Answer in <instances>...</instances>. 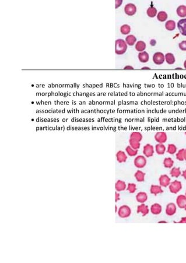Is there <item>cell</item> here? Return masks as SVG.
Instances as JSON below:
<instances>
[{
    "label": "cell",
    "instance_id": "18",
    "mask_svg": "<svg viewBox=\"0 0 186 263\" xmlns=\"http://www.w3.org/2000/svg\"><path fill=\"white\" fill-rule=\"evenodd\" d=\"M148 200V195L145 192H138L136 195V200L138 202H140L141 204H143L146 202Z\"/></svg>",
    "mask_w": 186,
    "mask_h": 263
},
{
    "label": "cell",
    "instance_id": "52",
    "mask_svg": "<svg viewBox=\"0 0 186 263\" xmlns=\"http://www.w3.org/2000/svg\"><path fill=\"white\" fill-rule=\"evenodd\" d=\"M185 134H186V132H185Z\"/></svg>",
    "mask_w": 186,
    "mask_h": 263
},
{
    "label": "cell",
    "instance_id": "2",
    "mask_svg": "<svg viewBox=\"0 0 186 263\" xmlns=\"http://www.w3.org/2000/svg\"><path fill=\"white\" fill-rule=\"evenodd\" d=\"M118 215L121 218H128L131 214V210L127 205H123L121 206L117 211Z\"/></svg>",
    "mask_w": 186,
    "mask_h": 263
},
{
    "label": "cell",
    "instance_id": "11",
    "mask_svg": "<svg viewBox=\"0 0 186 263\" xmlns=\"http://www.w3.org/2000/svg\"><path fill=\"white\" fill-rule=\"evenodd\" d=\"M177 208L176 205L174 203H169L166 205V214L167 216H173L176 213Z\"/></svg>",
    "mask_w": 186,
    "mask_h": 263
},
{
    "label": "cell",
    "instance_id": "8",
    "mask_svg": "<svg viewBox=\"0 0 186 263\" xmlns=\"http://www.w3.org/2000/svg\"><path fill=\"white\" fill-rule=\"evenodd\" d=\"M154 138H155V141L158 143L164 144L167 141V134L165 132H157L155 134Z\"/></svg>",
    "mask_w": 186,
    "mask_h": 263
},
{
    "label": "cell",
    "instance_id": "39",
    "mask_svg": "<svg viewBox=\"0 0 186 263\" xmlns=\"http://www.w3.org/2000/svg\"><path fill=\"white\" fill-rule=\"evenodd\" d=\"M123 0H116V5H115V8L116 9H117L118 8H119L123 4Z\"/></svg>",
    "mask_w": 186,
    "mask_h": 263
},
{
    "label": "cell",
    "instance_id": "3",
    "mask_svg": "<svg viewBox=\"0 0 186 263\" xmlns=\"http://www.w3.org/2000/svg\"><path fill=\"white\" fill-rule=\"evenodd\" d=\"M134 163L135 166L138 169L144 168L147 163L146 158L143 155H138L134 159Z\"/></svg>",
    "mask_w": 186,
    "mask_h": 263
},
{
    "label": "cell",
    "instance_id": "23",
    "mask_svg": "<svg viewBox=\"0 0 186 263\" xmlns=\"http://www.w3.org/2000/svg\"><path fill=\"white\" fill-rule=\"evenodd\" d=\"M177 15L180 18L186 17V6L184 5H181L178 6L176 10Z\"/></svg>",
    "mask_w": 186,
    "mask_h": 263
},
{
    "label": "cell",
    "instance_id": "43",
    "mask_svg": "<svg viewBox=\"0 0 186 263\" xmlns=\"http://www.w3.org/2000/svg\"><path fill=\"white\" fill-rule=\"evenodd\" d=\"M124 70H134V67L131 65H126L124 67Z\"/></svg>",
    "mask_w": 186,
    "mask_h": 263
},
{
    "label": "cell",
    "instance_id": "12",
    "mask_svg": "<svg viewBox=\"0 0 186 263\" xmlns=\"http://www.w3.org/2000/svg\"><path fill=\"white\" fill-rule=\"evenodd\" d=\"M116 159H117V162L120 163L126 162L127 159H128L127 154L125 153V152L123 151H118L116 153Z\"/></svg>",
    "mask_w": 186,
    "mask_h": 263
},
{
    "label": "cell",
    "instance_id": "10",
    "mask_svg": "<svg viewBox=\"0 0 186 263\" xmlns=\"http://www.w3.org/2000/svg\"><path fill=\"white\" fill-rule=\"evenodd\" d=\"M170 178L167 174L161 175L159 179V182L160 186L167 187L170 184Z\"/></svg>",
    "mask_w": 186,
    "mask_h": 263
},
{
    "label": "cell",
    "instance_id": "45",
    "mask_svg": "<svg viewBox=\"0 0 186 263\" xmlns=\"http://www.w3.org/2000/svg\"><path fill=\"white\" fill-rule=\"evenodd\" d=\"M141 70H151V68L150 67H142L141 68Z\"/></svg>",
    "mask_w": 186,
    "mask_h": 263
},
{
    "label": "cell",
    "instance_id": "5",
    "mask_svg": "<svg viewBox=\"0 0 186 263\" xmlns=\"http://www.w3.org/2000/svg\"><path fill=\"white\" fill-rule=\"evenodd\" d=\"M169 190L170 192L173 194H177L182 189V184L180 181L175 180L173 182L170 183L169 186Z\"/></svg>",
    "mask_w": 186,
    "mask_h": 263
},
{
    "label": "cell",
    "instance_id": "1",
    "mask_svg": "<svg viewBox=\"0 0 186 263\" xmlns=\"http://www.w3.org/2000/svg\"><path fill=\"white\" fill-rule=\"evenodd\" d=\"M128 44L122 39H117L115 42V53L117 55H123L127 50Z\"/></svg>",
    "mask_w": 186,
    "mask_h": 263
},
{
    "label": "cell",
    "instance_id": "25",
    "mask_svg": "<svg viewBox=\"0 0 186 263\" xmlns=\"http://www.w3.org/2000/svg\"><path fill=\"white\" fill-rule=\"evenodd\" d=\"M145 173L141 171H137L135 173V178L138 182H144L145 181Z\"/></svg>",
    "mask_w": 186,
    "mask_h": 263
},
{
    "label": "cell",
    "instance_id": "27",
    "mask_svg": "<svg viewBox=\"0 0 186 263\" xmlns=\"http://www.w3.org/2000/svg\"><path fill=\"white\" fill-rule=\"evenodd\" d=\"M176 22L173 20H167L165 25L166 29L169 31H174L176 28Z\"/></svg>",
    "mask_w": 186,
    "mask_h": 263
},
{
    "label": "cell",
    "instance_id": "34",
    "mask_svg": "<svg viewBox=\"0 0 186 263\" xmlns=\"http://www.w3.org/2000/svg\"><path fill=\"white\" fill-rule=\"evenodd\" d=\"M177 151V147L173 144H170L168 145L167 148V152L170 155H174L176 153Z\"/></svg>",
    "mask_w": 186,
    "mask_h": 263
},
{
    "label": "cell",
    "instance_id": "41",
    "mask_svg": "<svg viewBox=\"0 0 186 263\" xmlns=\"http://www.w3.org/2000/svg\"><path fill=\"white\" fill-rule=\"evenodd\" d=\"M150 45L152 46H155L156 44V41H155V39H151L150 41Z\"/></svg>",
    "mask_w": 186,
    "mask_h": 263
},
{
    "label": "cell",
    "instance_id": "36",
    "mask_svg": "<svg viewBox=\"0 0 186 263\" xmlns=\"http://www.w3.org/2000/svg\"><path fill=\"white\" fill-rule=\"evenodd\" d=\"M184 151L185 149H181L176 153V159L179 161H184Z\"/></svg>",
    "mask_w": 186,
    "mask_h": 263
},
{
    "label": "cell",
    "instance_id": "37",
    "mask_svg": "<svg viewBox=\"0 0 186 263\" xmlns=\"http://www.w3.org/2000/svg\"><path fill=\"white\" fill-rule=\"evenodd\" d=\"M126 189L130 193L133 194L136 190V184L135 183H130L128 184Z\"/></svg>",
    "mask_w": 186,
    "mask_h": 263
},
{
    "label": "cell",
    "instance_id": "22",
    "mask_svg": "<svg viewBox=\"0 0 186 263\" xmlns=\"http://www.w3.org/2000/svg\"><path fill=\"white\" fill-rule=\"evenodd\" d=\"M165 61L169 65H173L176 62V59L174 54L172 53H167L165 55Z\"/></svg>",
    "mask_w": 186,
    "mask_h": 263
},
{
    "label": "cell",
    "instance_id": "28",
    "mask_svg": "<svg viewBox=\"0 0 186 263\" xmlns=\"http://www.w3.org/2000/svg\"><path fill=\"white\" fill-rule=\"evenodd\" d=\"M125 152H126V153L129 156L133 157V156H135L137 155L138 152V150H134L132 147H131L130 145H128L125 148Z\"/></svg>",
    "mask_w": 186,
    "mask_h": 263
},
{
    "label": "cell",
    "instance_id": "44",
    "mask_svg": "<svg viewBox=\"0 0 186 263\" xmlns=\"http://www.w3.org/2000/svg\"><path fill=\"white\" fill-rule=\"evenodd\" d=\"M182 176L184 178V179H186V169L185 171H184L183 173H182Z\"/></svg>",
    "mask_w": 186,
    "mask_h": 263
},
{
    "label": "cell",
    "instance_id": "20",
    "mask_svg": "<svg viewBox=\"0 0 186 263\" xmlns=\"http://www.w3.org/2000/svg\"><path fill=\"white\" fill-rule=\"evenodd\" d=\"M135 50L140 52H142L145 50L146 48V44L145 41H136V43L135 44Z\"/></svg>",
    "mask_w": 186,
    "mask_h": 263
},
{
    "label": "cell",
    "instance_id": "32",
    "mask_svg": "<svg viewBox=\"0 0 186 263\" xmlns=\"http://www.w3.org/2000/svg\"><path fill=\"white\" fill-rule=\"evenodd\" d=\"M170 174L172 176V177L177 178V177H178L182 174V172H181L180 168H176V167H175V168H173L171 169L170 172Z\"/></svg>",
    "mask_w": 186,
    "mask_h": 263
},
{
    "label": "cell",
    "instance_id": "46",
    "mask_svg": "<svg viewBox=\"0 0 186 263\" xmlns=\"http://www.w3.org/2000/svg\"><path fill=\"white\" fill-rule=\"evenodd\" d=\"M183 65H184V68H185L186 70V60L184 62V64H183Z\"/></svg>",
    "mask_w": 186,
    "mask_h": 263
},
{
    "label": "cell",
    "instance_id": "21",
    "mask_svg": "<svg viewBox=\"0 0 186 263\" xmlns=\"http://www.w3.org/2000/svg\"><path fill=\"white\" fill-rule=\"evenodd\" d=\"M150 192L154 194L156 196L158 194H161L164 192V190L162 189V186L158 185H152L150 188Z\"/></svg>",
    "mask_w": 186,
    "mask_h": 263
},
{
    "label": "cell",
    "instance_id": "40",
    "mask_svg": "<svg viewBox=\"0 0 186 263\" xmlns=\"http://www.w3.org/2000/svg\"><path fill=\"white\" fill-rule=\"evenodd\" d=\"M120 195L117 192H115V201L117 202L118 201H119L120 200Z\"/></svg>",
    "mask_w": 186,
    "mask_h": 263
},
{
    "label": "cell",
    "instance_id": "29",
    "mask_svg": "<svg viewBox=\"0 0 186 263\" xmlns=\"http://www.w3.org/2000/svg\"><path fill=\"white\" fill-rule=\"evenodd\" d=\"M168 18L167 14L165 11H160L157 14V19L158 20L161 22H164L167 20Z\"/></svg>",
    "mask_w": 186,
    "mask_h": 263
},
{
    "label": "cell",
    "instance_id": "17",
    "mask_svg": "<svg viewBox=\"0 0 186 263\" xmlns=\"http://www.w3.org/2000/svg\"><path fill=\"white\" fill-rule=\"evenodd\" d=\"M151 212L155 215H159L160 213H162V206L158 203H155L151 207Z\"/></svg>",
    "mask_w": 186,
    "mask_h": 263
},
{
    "label": "cell",
    "instance_id": "16",
    "mask_svg": "<svg viewBox=\"0 0 186 263\" xmlns=\"http://www.w3.org/2000/svg\"><path fill=\"white\" fill-rule=\"evenodd\" d=\"M126 189H127V185L125 184V182L124 181L121 180H118L116 183L115 189H116V192H121L124 191Z\"/></svg>",
    "mask_w": 186,
    "mask_h": 263
},
{
    "label": "cell",
    "instance_id": "19",
    "mask_svg": "<svg viewBox=\"0 0 186 263\" xmlns=\"http://www.w3.org/2000/svg\"><path fill=\"white\" fill-rule=\"evenodd\" d=\"M155 151L156 153L159 155H164L166 150L165 145L164 144H160L158 143L155 145Z\"/></svg>",
    "mask_w": 186,
    "mask_h": 263
},
{
    "label": "cell",
    "instance_id": "26",
    "mask_svg": "<svg viewBox=\"0 0 186 263\" xmlns=\"http://www.w3.org/2000/svg\"><path fill=\"white\" fill-rule=\"evenodd\" d=\"M125 42L130 46H133L136 43V38L133 35H129L125 38Z\"/></svg>",
    "mask_w": 186,
    "mask_h": 263
},
{
    "label": "cell",
    "instance_id": "51",
    "mask_svg": "<svg viewBox=\"0 0 186 263\" xmlns=\"http://www.w3.org/2000/svg\"><path fill=\"white\" fill-rule=\"evenodd\" d=\"M184 209H185V210L186 211V206L185 207V208H184Z\"/></svg>",
    "mask_w": 186,
    "mask_h": 263
},
{
    "label": "cell",
    "instance_id": "48",
    "mask_svg": "<svg viewBox=\"0 0 186 263\" xmlns=\"http://www.w3.org/2000/svg\"><path fill=\"white\" fill-rule=\"evenodd\" d=\"M184 160L186 161V149H185V151H184Z\"/></svg>",
    "mask_w": 186,
    "mask_h": 263
},
{
    "label": "cell",
    "instance_id": "31",
    "mask_svg": "<svg viewBox=\"0 0 186 263\" xmlns=\"http://www.w3.org/2000/svg\"><path fill=\"white\" fill-rule=\"evenodd\" d=\"M174 161L171 158H165L164 160V165L165 168H172L173 166Z\"/></svg>",
    "mask_w": 186,
    "mask_h": 263
},
{
    "label": "cell",
    "instance_id": "33",
    "mask_svg": "<svg viewBox=\"0 0 186 263\" xmlns=\"http://www.w3.org/2000/svg\"><path fill=\"white\" fill-rule=\"evenodd\" d=\"M131 32V27L127 24H124L120 28V32L122 35H128Z\"/></svg>",
    "mask_w": 186,
    "mask_h": 263
},
{
    "label": "cell",
    "instance_id": "53",
    "mask_svg": "<svg viewBox=\"0 0 186 263\" xmlns=\"http://www.w3.org/2000/svg\"></svg>",
    "mask_w": 186,
    "mask_h": 263
},
{
    "label": "cell",
    "instance_id": "6",
    "mask_svg": "<svg viewBox=\"0 0 186 263\" xmlns=\"http://www.w3.org/2000/svg\"><path fill=\"white\" fill-rule=\"evenodd\" d=\"M155 152V149L152 145L147 144L143 148V154L146 158L152 157Z\"/></svg>",
    "mask_w": 186,
    "mask_h": 263
},
{
    "label": "cell",
    "instance_id": "35",
    "mask_svg": "<svg viewBox=\"0 0 186 263\" xmlns=\"http://www.w3.org/2000/svg\"><path fill=\"white\" fill-rule=\"evenodd\" d=\"M129 144H130L129 145L131 147H132L133 149L136 150H138L141 147L140 142L137 141H135V140H132V139L129 140Z\"/></svg>",
    "mask_w": 186,
    "mask_h": 263
},
{
    "label": "cell",
    "instance_id": "42",
    "mask_svg": "<svg viewBox=\"0 0 186 263\" xmlns=\"http://www.w3.org/2000/svg\"><path fill=\"white\" fill-rule=\"evenodd\" d=\"M177 223H186V216L182 218L181 220Z\"/></svg>",
    "mask_w": 186,
    "mask_h": 263
},
{
    "label": "cell",
    "instance_id": "47",
    "mask_svg": "<svg viewBox=\"0 0 186 263\" xmlns=\"http://www.w3.org/2000/svg\"><path fill=\"white\" fill-rule=\"evenodd\" d=\"M115 211H116V213H117V211H118V209H117V207L116 205L115 206Z\"/></svg>",
    "mask_w": 186,
    "mask_h": 263
},
{
    "label": "cell",
    "instance_id": "15",
    "mask_svg": "<svg viewBox=\"0 0 186 263\" xmlns=\"http://www.w3.org/2000/svg\"><path fill=\"white\" fill-rule=\"evenodd\" d=\"M138 59L139 61L142 63H146L149 60V55L148 52L144 51L142 52H140L138 54Z\"/></svg>",
    "mask_w": 186,
    "mask_h": 263
},
{
    "label": "cell",
    "instance_id": "14",
    "mask_svg": "<svg viewBox=\"0 0 186 263\" xmlns=\"http://www.w3.org/2000/svg\"><path fill=\"white\" fill-rule=\"evenodd\" d=\"M149 212V210L148 207L147 205H146L144 203L141 204V205H140L137 207L136 213H142V216H146L147 214H148Z\"/></svg>",
    "mask_w": 186,
    "mask_h": 263
},
{
    "label": "cell",
    "instance_id": "13",
    "mask_svg": "<svg viewBox=\"0 0 186 263\" xmlns=\"http://www.w3.org/2000/svg\"><path fill=\"white\" fill-rule=\"evenodd\" d=\"M176 204L180 208H184L186 206V196L180 195L176 198Z\"/></svg>",
    "mask_w": 186,
    "mask_h": 263
},
{
    "label": "cell",
    "instance_id": "49",
    "mask_svg": "<svg viewBox=\"0 0 186 263\" xmlns=\"http://www.w3.org/2000/svg\"><path fill=\"white\" fill-rule=\"evenodd\" d=\"M159 223H167V222H166V221H159Z\"/></svg>",
    "mask_w": 186,
    "mask_h": 263
},
{
    "label": "cell",
    "instance_id": "9",
    "mask_svg": "<svg viewBox=\"0 0 186 263\" xmlns=\"http://www.w3.org/2000/svg\"><path fill=\"white\" fill-rule=\"evenodd\" d=\"M177 28L182 35L186 36V18L181 19L177 23Z\"/></svg>",
    "mask_w": 186,
    "mask_h": 263
},
{
    "label": "cell",
    "instance_id": "7",
    "mask_svg": "<svg viewBox=\"0 0 186 263\" xmlns=\"http://www.w3.org/2000/svg\"><path fill=\"white\" fill-rule=\"evenodd\" d=\"M136 7L133 3H128L124 7V12L128 16H133L136 12Z\"/></svg>",
    "mask_w": 186,
    "mask_h": 263
},
{
    "label": "cell",
    "instance_id": "30",
    "mask_svg": "<svg viewBox=\"0 0 186 263\" xmlns=\"http://www.w3.org/2000/svg\"><path fill=\"white\" fill-rule=\"evenodd\" d=\"M146 14L150 18H154L158 14L157 9L154 7H151L146 11Z\"/></svg>",
    "mask_w": 186,
    "mask_h": 263
},
{
    "label": "cell",
    "instance_id": "38",
    "mask_svg": "<svg viewBox=\"0 0 186 263\" xmlns=\"http://www.w3.org/2000/svg\"><path fill=\"white\" fill-rule=\"evenodd\" d=\"M178 47L181 50L186 51V41H182L179 43Z\"/></svg>",
    "mask_w": 186,
    "mask_h": 263
},
{
    "label": "cell",
    "instance_id": "50",
    "mask_svg": "<svg viewBox=\"0 0 186 263\" xmlns=\"http://www.w3.org/2000/svg\"><path fill=\"white\" fill-rule=\"evenodd\" d=\"M176 70H182V68H176Z\"/></svg>",
    "mask_w": 186,
    "mask_h": 263
},
{
    "label": "cell",
    "instance_id": "4",
    "mask_svg": "<svg viewBox=\"0 0 186 263\" xmlns=\"http://www.w3.org/2000/svg\"><path fill=\"white\" fill-rule=\"evenodd\" d=\"M152 60L154 64L157 65H160L165 61V57L163 53L158 51L156 52L153 55Z\"/></svg>",
    "mask_w": 186,
    "mask_h": 263
},
{
    "label": "cell",
    "instance_id": "24",
    "mask_svg": "<svg viewBox=\"0 0 186 263\" xmlns=\"http://www.w3.org/2000/svg\"><path fill=\"white\" fill-rule=\"evenodd\" d=\"M142 138L143 135L140 132H132L130 135V139H132L138 142L141 141L142 140Z\"/></svg>",
    "mask_w": 186,
    "mask_h": 263
}]
</instances>
